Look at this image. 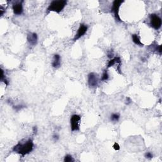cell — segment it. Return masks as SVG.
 <instances>
[{"label":"cell","mask_w":162,"mask_h":162,"mask_svg":"<svg viewBox=\"0 0 162 162\" xmlns=\"http://www.w3.org/2000/svg\"><path fill=\"white\" fill-rule=\"evenodd\" d=\"M34 143L31 139L24 141H20L13 147L12 151L21 156H26L31 153L34 149Z\"/></svg>","instance_id":"6da1fadb"},{"label":"cell","mask_w":162,"mask_h":162,"mask_svg":"<svg viewBox=\"0 0 162 162\" xmlns=\"http://www.w3.org/2000/svg\"><path fill=\"white\" fill-rule=\"evenodd\" d=\"M67 4V1L66 0H54L49 5L47 11L48 13L50 11H54L57 14H60L63 11Z\"/></svg>","instance_id":"7a4b0ae2"},{"label":"cell","mask_w":162,"mask_h":162,"mask_svg":"<svg viewBox=\"0 0 162 162\" xmlns=\"http://www.w3.org/2000/svg\"><path fill=\"white\" fill-rule=\"evenodd\" d=\"M123 2H124V1H122V0H115L112 3L111 12L114 14L115 20L117 22H122L119 15V10L120 8V6Z\"/></svg>","instance_id":"3957f363"},{"label":"cell","mask_w":162,"mask_h":162,"mask_svg":"<svg viewBox=\"0 0 162 162\" xmlns=\"http://www.w3.org/2000/svg\"><path fill=\"white\" fill-rule=\"evenodd\" d=\"M149 18L150 26L152 28H153L155 30H156V31L161 28L162 25L161 18L157 14H150L149 16Z\"/></svg>","instance_id":"277c9868"},{"label":"cell","mask_w":162,"mask_h":162,"mask_svg":"<svg viewBox=\"0 0 162 162\" xmlns=\"http://www.w3.org/2000/svg\"><path fill=\"white\" fill-rule=\"evenodd\" d=\"M81 117L79 115L73 114L71 116L70 120V129L72 132L79 131L80 130V123H81Z\"/></svg>","instance_id":"5b68a950"},{"label":"cell","mask_w":162,"mask_h":162,"mask_svg":"<svg viewBox=\"0 0 162 162\" xmlns=\"http://www.w3.org/2000/svg\"><path fill=\"white\" fill-rule=\"evenodd\" d=\"M88 84L89 88L94 89L97 88L98 85V79H97V74L94 72H91L88 76Z\"/></svg>","instance_id":"8992f818"},{"label":"cell","mask_w":162,"mask_h":162,"mask_svg":"<svg viewBox=\"0 0 162 162\" xmlns=\"http://www.w3.org/2000/svg\"><path fill=\"white\" fill-rule=\"evenodd\" d=\"M117 65V71L118 72V73L122 74L121 72V65H122V61L119 56H116L111 58L110 61H108L107 65V69L110 68V67H114V65Z\"/></svg>","instance_id":"52a82bcc"},{"label":"cell","mask_w":162,"mask_h":162,"mask_svg":"<svg viewBox=\"0 0 162 162\" xmlns=\"http://www.w3.org/2000/svg\"><path fill=\"white\" fill-rule=\"evenodd\" d=\"M88 30V26L87 25L84 24V23H81L78 30H77V33L76 34V35H75L74 38L73 39V41H76L79 40L80 38H81L82 37L84 36L86 34Z\"/></svg>","instance_id":"ba28073f"},{"label":"cell","mask_w":162,"mask_h":162,"mask_svg":"<svg viewBox=\"0 0 162 162\" xmlns=\"http://www.w3.org/2000/svg\"><path fill=\"white\" fill-rule=\"evenodd\" d=\"M23 1H17L12 5V10L14 11V14L15 15L19 16L21 15L23 12Z\"/></svg>","instance_id":"9c48e42d"},{"label":"cell","mask_w":162,"mask_h":162,"mask_svg":"<svg viewBox=\"0 0 162 162\" xmlns=\"http://www.w3.org/2000/svg\"><path fill=\"white\" fill-rule=\"evenodd\" d=\"M27 40L30 45L35 46L37 45L38 42V34L35 32H29L27 35Z\"/></svg>","instance_id":"30bf717a"},{"label":"cell","mask_w":162,"mask_h":162,"mask_svg":"<svg viewBox=\"0 0 162 162\" xmlns=\"http://www.w3.org/2000/svg\"><path fill=\"white\" fill-rule=\"evenodd\" d=\"M51 66H52L53 68H56V69H58L61 67V56L60 55L55 54L53 55L52 62H51Z\"/></svg>","instance_id":"8fae6325"},{"label":"cell","mask_w":162,"mask_h":162,"mask_svg":"<svg viewBox=\"0 0 162 162\" xmlns=\"http://www.w3.org/2000/svg\"><path fill=\"white\" fill-rule=\"evenodd\" d=\"M132 42L135 44V45H138L141 47L144 46V44L141 42V41L140 38H139L138 34H132Z\"/></svg>","instance_id":"7c38bea8"},{"label":"cell","mask_w":162,"mask_h":162,"mask_svg":"<svg viewBox=\"0 0 162 162\" xmlns=\"http://www.w3.org/2000/svg\"><path fill=\"white\" fill-rule=\"evenodd\" d=\"M149 48H151V50L152 51H155L158 53L160 54V55H161L162 53V48H161V45H151L149 46Z\"/></svg>","instance_id":"4fadbf2b"},{"label":"cell","mask_w":162,"mask_h":162,"mask_svg":"<svg viewBox=\"0 0 162 162\" xmlns=\"http://www.w3.org/2000/svg\"><path fill=\"white\" fill-rule=\"evenodd\" d=\"M120 118V115L118 113H113L110 115V120L113 122H118Z\"/></svg>","instance_id":"5bb4252c"},{"label":"cell","mask_w":162,"mask_h":162,"mask_svg":"<svg viewBox=\"0 0 162 162\" xmlns=\"http://www.w3.org/2000/svg\"><path fill=\"white\" fill-rule=\"evenodd\" d=\"M108 79H109V74H108V72L107 69H106L104 70L102 76H101V81L105 82V81H108Z\"/></svg>","instance_id":"9a60e30c"},{"label":"cell","mask_w":162,"mask_h":162,"mask_svg":"<svg viewBox=\"0 0 162 162\" xmlns=\"http://www.w3.org/2000/svg\"><path fill=\"white\" fill-rule=\"evenodd\" d=\"M74 159H73V157L71 155H66L64 157V162H73L74 161Z\"/></svg>","instance_id":"2e32d148"},{"label":"cell","mask_w":162,"mask_h":162,"mask_svg":"<svg viewBox=\"0 0 162 162\" xmlns=\"http://www.w3.org/2000/svg\"><path fill=\"white\" fill-rule=\"evenodd\" d=\"M23 108H25L24 105H13V108L16 111H20L22 109H23Z\"/></svg>","instance_id":"e0dca14e"},{"label":"cell","mask_w":162,"mask_h":162,"mask_svg":"<svg viewBox=\"0 0 162 162\" xmlns=\"http://www.w3.org/2000/svg\"><path fill=\"white\" fill-rule=\"evenodd\" d=\"M144 157H145V158L147 159V160H151V159H152L153 158V155L152 153L147 151V152H146L145 154H144Z\"/></svg>","instance_id":"ac0fdd59"},{"label":"cell","mask_w":162,"mask_h":162,"mask_svg":"<svg viewBox=\"0 0 162 162\" xmlns=\"http://www.w3.org/2000/svg\"><path fill=\"white\" fill-rule=\"evenodd\" d=\"M52 138H53V140L54 141L56 142V141H58L59 139H60V136H59L58 134H53V135Z\"/></svg>","instance_id":"d6986e66"},{"label":"cell","mask_w":162,"mask_h":162,"mask_svg":"<svg viewBox=\"0 0 162 162\" xmlns=\"http://www.w3.org/2000/svg\"><path fill=\"white\" fill-rule=\"evenodd\" d=\"M6 78L5 77V73H4V70L2 69V68H1V77H0V80H1V82H2Z\"/></svg>","instance_id":"ffe728a7"},{"label":"cell","mask_w":162,"mask_h":162,"mask_svg":"<svg viewBox=\"0 0 162 162\" xmlns=\"http://www.w3.org/2000/svg\"><path fill=\"white\" fill-rule=\"evenodd\" d=\"M113 147H114V149L115 150V151H118V150H120V145L117 143H114V146H113Z\"/></svg>","instance_id":"44dd1931"},{"label":"cell","mask_w":162,"mask_h":162,"mask_svg":"<svg viewBox=\"0 0 162 162\" xmlns=\"http://www.w3.org/2000/svg\"><path fill=\"white\" fill-rule=\"evenodd\" d=\"M132 103V99H130V97H126V105H129L130 103Z\"/></svg>","instance_id":"7402d4cb"},{"label":"cell","mask_w":162,"mask_h":162,"mask_svg":"<svg viewBox=\"0 0 162 162\" xmlns=\"http://www.w3.org/2000/svg\"><path fill=\"white\" fill-rule=\"evenodd\" d=\"M32 130L34 134H36L37 132H38V127H37L36 126H34L32 128Z\"/></svg>","instance_id":"603a6c76"},{"label":"cell","mask_w":162,"mask_h":162,"mask_svg":"<svg viewBox=\"0 0 162 162\" xmlns=\"http://www.w3.org/2000/svg\"><path fill=\"white\" fill-rule=\"evenodd\" d=\"M108 57L110 58H114V53H113L111 51H110V52L108 53Z\"/></svg>","instance_id":"cb8c5ba5"},{"label":"cell","mask_w":162,"mask_h":162,"mask_svg":"<svg viewBox=\"0 0 162 162\" xmlns=\"http://www.w3.org/2000/svg\"><path fill=\"white\" fill-rule=\"evenodd\" d=\"M2 82H3L4 84H5V85H6V86H8V84H9V81H8L7 79H6V78H5V79H4L3 81Z\"/></svg>","instance_id":"d4e9b609"}]
</instances>
